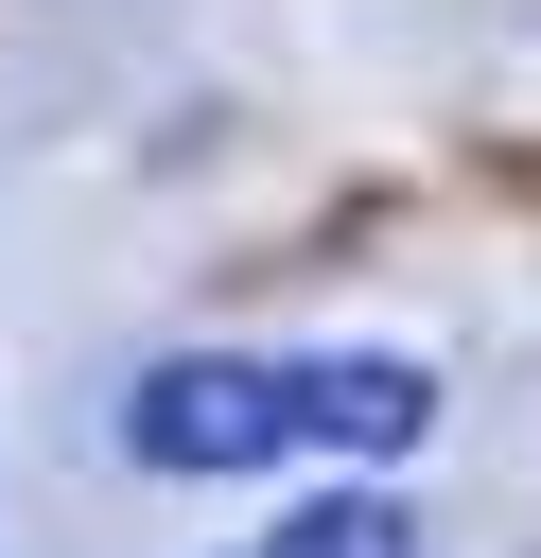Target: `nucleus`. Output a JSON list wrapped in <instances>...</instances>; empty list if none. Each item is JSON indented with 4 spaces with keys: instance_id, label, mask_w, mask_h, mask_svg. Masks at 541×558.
<instances>
[{
    "instance_id": "2",
    "label": "nucleus",
    "mask_w": 541,
    "mask_h": 558,
    "mask_svg": "<svg viewBox=\"0 0 541 558\" xmlns=\"http://www.w3.org/2000/svg\"><path fill=\"white\" fill-rule=\"evenodd\" d=\"M297 436H332L349 471H401L436 436V366L419 349H332V366H297Z\"/></svg>"
},
{
    "instance_id": "3",
    "label": "nucleus",
    "mask_w": 541,
    "mask_h": 558,
    "mask_svg": "<svg viewBox=\"0 0 541 558\" xmlns=\"http://www.w3.org/2000/svg\"><path fill=\"white\" fill-rule=\"evenodd\" d=\"M262 558H419V523H401L384 488H332V506H297Z\"/></svg>"
},
{
    "instance_id": "1",
    "label": "nucleus",
    "mask_w": 541,
    "mask_h": 558,
    "mask_svg": "<svg viewBox=\"0 0 541 558\" xmlns=\"http://www.w3.org/2000/svg\"><path fill=\"white\" fill-rule=\"evenodd\" d=\"M122 453L140 471H279L297 453V366L262 349H175L122 384Z\"/></svg>"
}]
</instances>
